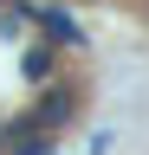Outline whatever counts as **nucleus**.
<instances>
[{"instance_id":"nucleus-2","label":"nucleus","mask_w":149,"mask_h":155,"mask_svg":"<svg viewBox=\"0 0 149 155\" xmlns=\"http://www.w3.org/2000/svg\"><path fill=\"white\" fill-rule=\"evenodd\" d=\"M20 71L32 78V84H39V78H52V52H46V45H32V52L20 58Z\"/></svg>"},{"instance_id":"nucleus-1","label":"nucleus","mask_w":149,"mask_h":155,"mask_svg":"<svg viewBox=\"0 0 149 155\" xmlns=\"http://www.w3.org/2000/svg\"><path fill=\"white\" fill-rule=\"evenodd\" d=\"M26 19H39V26H52V32H59V39H78V26H71V19L59 13V7H20Z\"/></svg>"},{"instance_id":"nucleus-3","label":"nucleus","mask_w":149,"mask_h":155,"mask_svg":"<svg viewBox=\"0 0 149 155\" xmlns=\"http://www.w3.org/2000/svg\"><path fill=\"white\" fill-rule=\"evenodd\" d=\"M13 155H52V142H20Z\"/></svg>"}]
</instances>
